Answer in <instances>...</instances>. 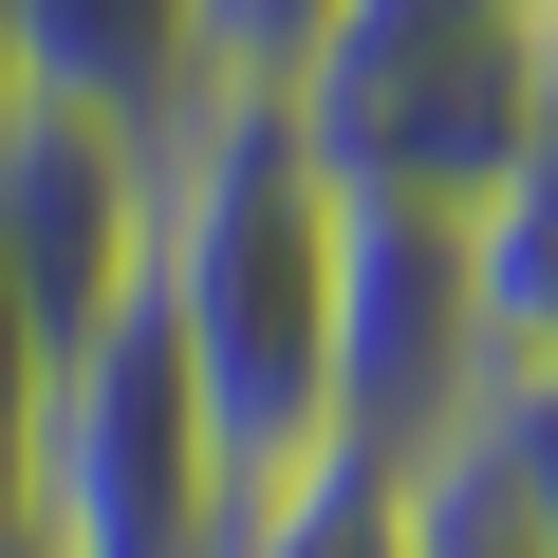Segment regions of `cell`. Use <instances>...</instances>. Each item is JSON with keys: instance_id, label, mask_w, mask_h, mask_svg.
Here are the masks:
<instances>
[{"instance_id": "cell-9", "label": "cell", "mask_w": 558, "mask_h": 558, "mask_svg": "<svg viewBox=\"0 0 558 558\" xmlns=\"http://www.w3.org/2000/svg\"><path fill=\"white\" fill-rule=\"evenodd\" d=\"M38 428H57V336H38L20 279H0V558L38 539Z\"/></svg>"}, {"instance_id": "cell-1", "label": "cell", "mask_w": 558, "mask_h": 558, "mask_svg": "<svg viewBox=\"0 0 558 558\" xmlns=\"http://www.w3.org/2000/svg\"><path fill=\"white\" fill-rule=\"evenodd\" d=\"M336 186L279 131V94H186L149 131V317L205 391L223 484L299 465L336 428Z\"/></svg>"}, {"instance_id": "cell-2", "label": "cell", "mask_w": 558, "mask_h": 558, "mask_svg": "<svg viewBox=\"0 0 558 558\" xmlns=\"http://www.w3.org/2000/svg\"><path fill=\"white\" fill-rule=\"evenodd\" d=\"M279 131L373 205H502L558 131V0H336L279 75Z\"/></svg>"}, {"instance_id": "cell-7", "label": "cell", "mask_w": 558, "mask_h": 558, "mask_svg": "<svg viewBox=\"0 0 558 558\" xmlns=\"http://www.w3.org/2000/svg\"><path fill=\"white\" fill-rule=\"evenodd\" d=\"M205 558H410V465H373L354 428H317L299 465L223 484V539Z\"/></svg>"}, {"instance_id": "cell-3", "label": "cell", "mask_w": 558, "mask_h": 558, "mask_svg": "<svg viewBox=\"0 0 558 558\" xmlns=\"http://www.w3.org/2000/svg\"><path fill=\"white\" fill-rule=\"evenodd\" d=\"M223 539V447L205 391L149 317V279L57 354V428H38V558H205Z\"/></svg>"}, {"instance_id": "cell-5", "label": "cell", "mask_w": 558, "mask_h": 558, "mask_svg": "<svg viewBox=\"0 0 558 558\" xmlns=\"http://www.w3.org/2000/svg\"><path fill=\"white\" fill-rule=\"evenodd\" d=\"M0 279H20L38 336L75 354L149 279V131H112L75 94H0Z\"/></svg>"}, {"instance_id": "cell-8", "label": "cell", "mask_w": 558, "mask_h": 558, "mask_svg": "<svg viewBox=\"0 0 558 558\" xmlns=\"http://www.w3.org/2000/svg\"><path fill=\"white\" fill-rule=\"evenodd\" d=\"M410 558H539V502H521V465H502L484 410L447 447H410Z\"/></svg>"}, {"instance_id": "cell-4", "label": "cell", "mask_w": 558, "mask_h": 558, "mask_svg": "<svg viewBox=\"0 0 558 558\" xmlns=\"http://www.w3.org/2000/svg\"><path fill=\"white\" fill-rule=\"evenodd\" d=\"M336 205H354L336 223V428L373 465H410L484 410V242H465V205H373V186H336Z\"/></svg>"}, {"instance_id": "cell-10", "label": "cell", "mask_w": 558, "mask_h": 558, "mask_svg": "<svg viewBox=\"0 0 558 558\" xmlns=\"http://www.w3.org/2000/svg\"><path fill=\"white\" fill-rule=\"evenodd\" d=\"M186 20H205V94H279L336 0H186Z\"/></svg>"}, {"instance_id": "cell-11", "label": "cell", "mask_w": 558, "mask_h": 558, "mask_svg": "<svg viewBox=\"0 0 558 558\" xmlns=\"http://www.w3.org/2000/svg\"><path fill=\"white\" fill-rule=\"evenodd\" d=\"M20 558H38V539H20Z\"/></svg>"}, {"instance_id": "cell-6", "label": "cell", "mask_w": 558, "mask_h": 558, "mask_svg": "<svg viewBox=\"0 0 558 558\" xmlns=\"http://www.w3.org/2000/svg\"><path fill=\"white\" fill-rule=\"evenodd\" d=\"M0 94H75L112 131H168L205 94V20L186 0H0Z\"/></svg>"}]
</instances>
